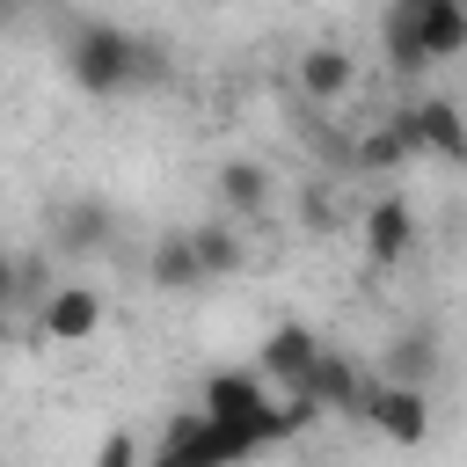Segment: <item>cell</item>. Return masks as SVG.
I'll list each match as a JSON object with an SVG mask.
<instances>
[{
    "label": "cell",
    "instance_id": "obj_4",
    "mask_svg": "<svg viewBox=\"0 0 467 467\" xmlns=\"http://www.w3.org/2000/svg\"><path fill=\"white\" fill-rule=\"evenodd\" d=\"M379 438H394V445H423L431 438V394L423 387H394V379H379V387H365V409H358Z\"/></svg>",
    "mask_w": 467,
    "mask_h": 467
},
{
    "label": "cell",
    "instance_id": "obj_6",
    "mask_svg": "<svg viewBox=\"0 0 467 467\" xmlns=\"http://www.w3.org/2000/svg\"><path fill=\"white\" fill-rule=\"evenodd\" d=\"M394 15L409 22V36L423 44V58H452L467 44V0H394Z\"/></svg>",
    "mask_w": 467,
    "mask_h": 467
},
{
    "label": "cell",
    "instance_id": "obj_12",
    "mask_svg": "<svg viewBox=\"0 0 467 467\" xmlns=\"http://www.w3.org/2000/svg\"><path fill=\"white\" fill-rule=\"evenodd\" d=\"M409 124H416V153H431V161H467V124H460V109H452L445 95L409 102Z\"/></svg>",
    "mask_w": 467,
    "mask_h": 467
},
{
    "label": "cell",
    "instance_id": "obj_11",
    "mask_svg": "<svg viewBox=\"0 0 467 467\" xmlns=\"http://www.w3.org/2000/svg\"><path fill=\"white\" fill-rule=\"evenodd\" d=\"M365 387H372V379H365V372H358L343 350H328V343H321V358H314V372H306V387H299V394H314L321 409L358 416V409H365Z\"/></svg>",
    "mask_w": 467,
    "mask_h": 467
},
{
    "label": "cell",
    "instance_id": "obj_8",
    "mask_svg": "<svg viewBox=\"0 0 467 467\" xmlns=\"http://www.w3.org/2000/svg\"><path fill=\"white\" fill-rule=\"evenodd\" d=\"M314 358H321V336H314L306 321H277V328L263 336V350H255V372L277 379V387H306Z\"/></svg>",
    "mask_w": 467,
    "mask_h": 467
},
{
    "label": "cell",
    "instance_id": "obj_9",
    "mask_svg": "<svg viewBox=\"0 0 467 467\" xmlns=\"http://www.w3.org/2000/svg\"><path fill=\"white\" fill-rule=\"evenodd\" d=\"M409 248H416V212H409V197H372V212H365V255H372L379 270H394V263H409Z\"/></svg>",
    "mask_w": 467,
    "mask_h": 467
},
{
    "label": "cell",
    "instance_id": "obj_3",
    "mask_svg": "<svg viewBox=\"0 0 467 467\" xmlns=\"http://www.w3.org/2000/svg\"><path fill=\"white\" fill-rule=\"evenodd\" d=\"M204 416L241 431L248 445H270V394H263V372H212L204 379Z\"/></svg>",
    "mask_w": 467,
    "mask_h": 467
},
{
    "label": "cell",
    "instance_id": "obj_13",
    "mask_svg": "<svg viewBox=\"0 0 467 467\" xmlns=\"http://www.w3.org/2000/svg\"><path fill=\"white\" fill-rule=\"evenodd\" d=\"M438 365H445V358H438V343H431L423 328H401V336L387 343V379H394V387H423V394H431Z\"/></svg>",
    "mask_w": 467,
    "mask_h": 467
},
{
    "label": "cell",
    "instance_id": "obj_20",
    "mask_svg": "<svg viewBox=\"0 0 467 467\" xmlns=\"http://www.w3.org/2000/svg\"><path fill=\"white\" fill-rule=\"evenodd\" d=\"M95 467H146V460H139V438H131V431H109V438L95 445Z\"/></svg>",
    "mask_w": 467,
    "mask_h": 467
},
{
    "label": "cell",
    "instance_id": "obj_2",
    "mask_svg": "<svg viewBox=\"0 0 467 467\" xmlns=\"http://www.w3.org/2000/svg\"><path fill=\"white\" fill-rule=\"evenodd\" d=\"M248 452H255V445H248L241 431H226V423H212L204 409H190V416L168 423V445H161L153 467H241Z\"/></svg>",
    "mask_w": 467,
    "mask_h": 467
},
{
    "label": "cell",
    "instance_id": "obj_5",
    "mask_svg": "<svg viewBox=\"0 0 467 467\" xmlns=\"http://www.w3.org/2000/svg\"><path fill=\"white\" fill-rule=\"evenodd\" d=\"M44 226H51V248H58V255H95V248H109V234H117V219H109L102 197H58Z\"/></svg>",
    "mask_w": 467,
    "mask_h": 467
},
{
    "label": "cell",
    "instance_id": "obj_19",
    "mask_svg": "<svg viewBox=\"0 0 467 467\" xmlns=\"http://www.w3.org/2000/svg\"><path fill=\"white\" fill-rule=\"evenodd\" d=\"M394 161H409L394 131H372V139H358V146H350V168H394Z\"/></svg>",
    "mask_w": 467,
    "mask_h": 467
},
{
    "label": "cell",
    "instance_id": "obj_1",
    "mask_svg": "<svg viewBox=\"0 0 467 467\" xmlns=\"http://www.w3.org/2000/svg\"><path fill=\"white\" fill-rule=\"evenodd\" d=\"M66 73L88 95H131V88L161 80L168 66H161V44H146V36L117 29V22H80L66 36Z\"/></svg>",
    "mask_w": 467,
    "mask_h": 467
},
{
    "label": "cell",
    "instance_id": "obj_15",
    "mask_svg": "<svg viewBox=\"0 0 467 467\" xmlns=\"http://www.w3.org/2000/svg\"><path fill=\"white\" fill-rule=\"evenodd\" d=\"M182 234H190V255H197L204 277H234V270H241V234H234V219H204V226H182Z\"/></svg>",
    "mask_w": 467,
    "mask_h": 467
},
{
    "label": "cell",
    "instance_id": "obj_22",
    "mask_svg": "<svg viewBox=\"0 0 467 467\" xmlns=\"http://www.w3.org/2000/svg\"><path fill=\"white\" fill-rule=\"evenodd\" d=\"M15 7H22V0H15Z\"/></svg>",
    "mask_w": 467,
    "mask_h": 467
},
{
    "label": "cell",
    "instance_id": "obj_7",
    "mask_svg": "<svg viewBox=\"0 0 467 467\" xmlns=\"http://www.w3.org/2000/svg\"><path fill=\"white\" fill-rule=\"evenodd\" d=\"M292 73H299V95H306V102H321V109H328V102H343V95L358 88V58H350V44H328V36H321V44H306V51L292 58Z\"/></svg>",
    "mask_w": 467,
    "mask_h": 467
},
{
    "label": "cell",
    "instance_id": "obj_16",
    "mask_svg": "<svg viewBox=\"0 0 467 467\" xmlns=\"http://www.w3.org/2000/svg\"><path fill=\"white\" fill-rule=\"evenodd\" d=\"M146 277H153L161 292H190V285H204V270H197V255H190V234H161L153 255H146Z\"/></svg>",
    "mask_w": 467,
    "mask_h": 467
},
{
    "label": "cell",
    "instance_id": "obj_18",
    "mask_svg": "<svg viewBox=\"0 0 467 467\" xmlns=\"http://www.w3.org/2000/svg\"><path fill=\"white\" fill-rule=\"evenodd\" d=\"M379 36H387V66H394V73H401V80H409V73H423V66H431V58H423V44H416V36H409V22H401V15H394V7H387V29H379Z\"/></svg>",
    "mask_w": 467,
    "mask_h": 467
},
{
    "label": "cell",
    "instance_id": "obj_21",
    "mask_svg": "<svg viewBox=\"0 0 467 467\" xmlns=\"http://www.w3.org/2000/svg\"><path fill=\"white\" fill-rule=\"evenodd\" d=\"M0 22H15V0H0Z\"/></svg>",
    "mask_w": 467,
    "mask_h": 467
},
{
    "label": "cell",
    "instance_id": "obj_17",
    "mask_svg": "<svg viewBox=\"0 0 467 467\" xmlns=\"http://www.w3.org/2000/svg\"><path fill=\"white\" fill-rule=\"evenodd\" d=\"M51 285H44V263L36 255H7L0 248V314H15V306H29V299H44Z\"/></svg>",
    "mask_w": 467,
    "mask_h": 467
},
{
    "label": "cell",
    "instance_id": "obj_10",
    "mask_svg": "<svg viewBox=\"0 0 467 467\" xmlns=\"http://www.w3.org/2000/svg\"><path fill=\"white\" fill-rule=\"evenodd\" d=\"M36 321H44L51 343H88V336L102 328V299H95L88 285H58V292L36 299Z\"/></svg>",
    "mask_w": 467,
    "mask_h": 467
},
{
    "label": "cell",
    "instance_id": "obj_14",
    "mask_svg": "<svg viewBox=\"0 0 467 467\" xmlns=\"http://www.w3.org/2000/svg\"><path fill=\"white\" fill-rule=\"evenodd\" d=\"M219 204H226L234 219H255V212L270 204V168H263V161H226V168H219Z\"/></svg>",
    "mask_w": 467,
    "mask_h": 467
}]
</instances>
